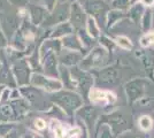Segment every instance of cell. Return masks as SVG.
I'll return each mask as SVG.
<instances>
[{
	"mask_svg": "<svg viewBox=\"0 0 154 138\" xmlns=\"http://www.w3.org/2000/svg\"><path fill=\"white\" fill-rule=\"evenodd\" d=\"M153 43H154V31L146 33L140 39V44L143 46H149L151 44H153Z\"/></svg>",
	"mask_w": 154,
	"mask_h": 138,
	"instance_id": "obj_1",
	"label": "cell"
},
{
	"mask_svg": "<svg viewBox=\"0 0 154 138\" xmlns=\"http://www.w3.org/2000/svg\"><path fill=\"white\" fill-rule=\"evenodd\" d=\"M139 124H140L141 129L148 130V129H151V127H152V121H151V118H148V116H143V118H140V121H139Z\"/></svg>",
	"mask_w": 154,
	"mask_h": 138,
	"instance_id": "obj_2",
	"label": "cell"
},
{
	"mask_svg": "<svg viewBox=\"0 0 154 138\" xmlns=\"http://www.w3.org/2000/svg\"><path fill=\"white\" fill-rule=\"evenodd\" d=\"M117 43H119V45L124 47V48H130V47H131V44L129 43V40L127 39V38H124V37L117 38Z\"/></svg>",
	"mask_w": 154,
	"mask_h": 138,
	"instance_id": "obj_3",
	"label": "cell"
},
{
	"mask_svg": "<svg viewBox=\"0 0 154 138\" xmlns=\"http://www.w3.org/2000/svg\"><path fill=\"white\" fill-rule=\"evenodd\" d=\"M36 127H37L38 129H44V128L46 127V124H45V122H44L43 120L38 118V120L36 121Z\"/></svg>",
	"mask_w": 154,
	"mask_h": 138,
	"instance_id": "obj_4",
	"label": "cell"
},
{
	"mask_svg": "<svg viewBox=\"0 0 154 138\" xmlns=\"http://www.w3.org/2000/svg\"><path fill=\"white\" fill-rule=\"evenodd\" d=\"M143 1H144L145 4H147V5H152L154 2V0H143Z\"/></svg>",
	"mask_w": 154,
	"mask_h": 138,
	"instance_id": "obj_5",
	"label": "cell"
}]
</instances>
